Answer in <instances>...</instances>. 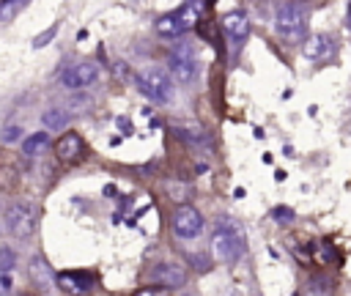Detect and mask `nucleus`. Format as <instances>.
I'll use <instances>...</instances> for the list:
<instances>
[{
  "label": "nucleus",
  "instance_id": "obj_1",
  "mask_svg": "<svg viewBox=\"0 0 351 296\" xmlns=\"http://www.w3.org/2000/svg\"><path fill=\"white\" fill-rule=\"evenodd\" d=\"M203 11H206V0H184L176 11H170V14H165V16L156 19L154 30L159 36H170V38L173 36H181V33L197 27Z\"/></svg>",
  "mask_w": 351,
  "mask_h": 296
},
{
  "label": "nucleus",
  "instance_id": "obj_19",
  "mask_svg": "<svg viewBox=\"0 0 351 296\" xmlns=\"http://www.w3.org/2000/svg\"><path fill=\"white\" fill-rule=\"evenodd\" d=\"M176 132H178L186 143H192V145H197V143H203V145H206V143H208V140H206V134H203L200 129H176Z\"/></svg>",
  "mask_w": 351,
  "mask_h": 296
},
{
  "label": "nucleus",
  "instance_id": "obj_24",
  "mask_svg": "<svg viewBox=\"0 0 351 296\" xmlns=\"http://www.w3.org/2000/svg\"><path fill=\"white\" fill-rule=\"evenodd\" d=\"M14 271H5V269H0V293H11L14 291Z\"/></svg>",
  "mask_w": 351,
  "mask_h": 296
},
{
  "label": "nucleus",
  "instance_id": "obj_6",
  "mask_svg": "<svg viewBox=\"0 0 351 296\" xmlns=\"http://www.w3.org/2000/svg\"><path fill=\"white\" fill-rule=\"evenodd\" d=\"M173 230H176L178 238H195V236H200V230H203L200 211L195 206H186V203L178 206L176 214H173Z\"/></svg>",
  "mask_w": 351,
  "mask_h": 296
},
{
  "label": "nucleus",
  "instance_id": "obj_11",
  "mask_svg": "<svg viewBox=\"0 0 351 296\" xmlns=\"http://www.w3.org/2000/svg\"><path fill=\"white\" fill-rule=\"evenodd\" d=\"M302 52H304V58H307V60L324 63V60H332V58H335V52H337V44H335L329 36L318 33V36H313V38H307V41H304Z\"/></svg>",
  "mask_w": 351,
  "mask_h": 296
},
{
  "label": "nucleus",
  "instance_id": "obj_2",
  "mask_svg": "<svg viewBox=\"0 0 351 296\" xmlns=\"http://www.w3.org/2000/svg\"><path fill=\"white\" fill-rule=\"evenodd\" d=\"M211 252L222 263H233L244 252V230L230 217L217 219V230H214V238H211Z\"/></svg>",
  "mask_w": 351,
  "mask_h": 296
},
{
  "label": "nucleus",
  "instance_id": "obj_18",
  "mask_svg": "<svg viewBox=\"0 0 351 296\" xmlns=\"http://www.w3.org/2000/svg\"><path fill=\"white\" fill-rule=\"evenodd\" d=\"M315 258H318L321 263H332V260H337V252H335V247H332L329 241H321V247L315 249Z\"/></svg>",
  "mask_w": 351,
  "mask_h": 296
},
{
  "label": "nucleus",
  "instance_id": "obj_26",
  "mask_svg": "<svg viewBox=\"0 0 351 296\" xmlns=\"http://www.w3.org/2000/svg\"><path fill=\"white\" fill-rule=\"evenodd\" d=\"M348 22H351V0H348Z\"/></svg>",
  "mask_w": 351,
  "mask_h": 296
},
{
  "label": "nucleus",
  "instance_id": "obj_16",
  "mask_svg": "<svg viewBox=\"0 0 351 296\" xmlns=\"http://www.w3.org/2000/svg\"><path fill=\"white\" fill-rule=\"evenodd\" d=\"M69 121H71V115H69L66 110H60V107H49V110H44V115H41L44 129H66Z\"/></svg>",
  "mask_w": 351,
  "mask_h": 296
},
{
  "label": "nucleus",
  "instance_id": "obj_10",
  "mask_svg": "<svg viewBox=\"0 0 351 296\" xmlns=\"http://www.w3.org/2000/svg\"><path fill=\"white\" fill-rule=\"evenodd\" d=\"M55 153H58L60 162L77 164V162L85 156V143H82V137H80L77 132H66V134L55 143Z\"/></svg>",
  "mask_w": 351,
  "mask_h": 296
},
{
  "label": "nucleus",
  "instance_id": "obj_12",
  "mask_svg": "<svg viewBox=\"0 0 351 296\" xmlns=\"http://www.w3.org/2000/svg\"><path fill=\"white\" fill-rule=\"evenodd\" d=\"M222 30L228 33V38L233 44L241 47L247 41V36H250V19H247V14L244 11H228L222 16Z\"/></svg>",
  "mask_w": 351,
  "mask_h": 296
},
{
  "label": "nucleus",
  "instance_id": "obj_8",
  "mask_svg": "<svg viewBox=\"0 0 351 296\" xmlns=\"http://www.w3.org/2000/svg\"><path fill=\"white\" fill-rule=\"evenodd\" d=\"M151 280L173 291V288H181L186 282V269L178 260H162L151 269Z\"/></svg>",
  "mask_w": 351,
  "mask_h": 296
},
{
  "label": "nucleus",
  "instance_id": "obj_22",
  "mask_svg": "<svg viewBox=\"0 0 351 296\" xmlns=\"http://www.w3.org/2000/svg\"><path fill=\"white\" fill-rule=\"evenodd\" d=\"M167 192H170L173 200H186V197H189V195H186L189 189H186L181 181H167Z\"/></svg>",
  "mask_w": 351,
  "mask_h": 296
},
{
  "label": "nucleus",
  "instance_id": "obj_13",
  "mask_svg": "<svg viewBox=\"0 0 351 296\" xmlns=\"http://www.w3.org/2000/svg\"><path fill=\"white\" fill-rule=\"evenodd\" d=\"M58 285L69 293H88L93 288V274H88V271H63V274H58Z\"/></svg>",
  "mask_w": 351,
  "mask_h": 296
},
{
  "label": "nucleus",
  "instance_id": "obj_14",
  "mask_svg": "<svg viewBox=\"0 0 351 296\" xmlns=\"http://www.w3.org/2000/svg\"><path fill=\"white\" fill-rule=\"evenodd\" d=\"M27 274H30V282L36 285V288H49L52 282H58V274L44 263V258H33L30 260V266H27Z\"/></svg>",
  "mask_w": 351,
  "mask_h": 296
},
{
  "label": "nucleus",
  "instance_id": "obj_5",
  "mask_svg": "<svg viewBox=\"0 0 351 296\" xmlns=\"http://www.w3.org/2000/svg\"><path fill=\"white\" fill-rule=\"evenodd\" d=\"M134 85L151 101H167L173 93V79L159 69H145V71L134 74Z\"/></svg>",
  "mask_w": 351,
  "mask_h": 296
},
{
  "label": "nucleus",
  "instance_id": "obj_3",
  "mask_svg": "<svg viewBox=\"0 0 351 296\" xmlns=\"http://www.w3.org/2000/svg\"><path fill=\"white\" fill-rule=\"evenodd\" d=\"M274 30L285 41H302L307 33V11L296 3H282L274 14Z\"/></svg>",
  "mask_w": 351,
  "mask_h": 296
},
{
  "label": "nucleus",
  "instance_id": "obj_25",
  "mask_svg": "<svg viewBox=\"0 0 351 296\" xmlns=\"http://www.w3.org/2000/svg\"><path fill=\"white\" fill-rule=\"evenodd\" d=\"M55 33H58V25H52V27H49L47 33H41V36H38V38L33 41V47H44V44H49V38H52Z\"/></svg>",
  "mask_w": 351,
  "mask_h": 296
},
{
  "label": "nucleus",
  "instance_id": "obj_4",
  "mask_svg": "<svg viewBox=\"0 0 351 296\" xmlns=\"http://www.w3.org/2000/svg\"><path fill=\"white\" fill-rule=\"evenodd\" d=\"M5 225L16 238H30L38 230V208L33 203H14L5 211Z\"/></svg>",
  "mask_w": 351,
  "mask_h": 296
},
{
  "label": "nucleus",
  "instance_id": "obj_20",
  "mask_svg": "<svg viewBox=\"0 0 351 296\" xmlns=\"http://www.w3.org/2000/svg\"><path fill=\"white\" fill-rule=\"evenodd\" d=\"M271 219L280 222V225H288V222L293 219V208H288V206H274V208H271Z\"/></svg>",
  "mask_w": 351,
  "mask_h": 296
},
{
  "label": "nucleus",
  "instance_id": "obj_21",
  "mask_svg": "<svg viewBox=\"0 0 351 296\" xmlns=\"http://www.w3.org/2000/svg\"><path fill=\"white\" fill-rule=\"evenodd\" d=\"M14 266H16V252H14L11 247H3V249H0V269L14 271Z\"/></svg>",
  "mask_w": 351,
  "mask_h": 296
},
{
  "label": "nucleus",
  "instance_id": "obj_23",
  "mask_svg": "<svg viewBox=\"0 0 351 296\" xmlns=\"http://www.w3.org/2000/svg\"><path fill=\"white\" fill-rule=\"evenodd\" d=\"M22 137V126H16V123H11V126H5L3 132H0V140L3 143H14V140H19Z\"/></svg>",
  "mask_w": 351,
  "mask_h": 296
},
{
  "label": "nucleus",
  "instance_id": "obj_7",
  "mask_svg": "<svg viewBox=\"0 0 351 296\" xmlns=\"http://www.w3.org/2000/svg\"><path fill=\"white\" fill-rule=\"evenodd\" d=\"M96 74H99V69H96L93 60H80V63H71V66L60 74V82H63V88L77 90V88H88V85L96 79Z\"/></svg>",
  "mask_w": 351,
  "mask_h": 296
},
{
  "label": "nucleus",
  "instance_id": "obj_17",
  "mask_svg": "<svg viewBox=\"0 0 351 296\" xmlns=\"http://www.w3.org/2000/svg\"><path fill=\"white\" fill-rule=\"evenodd\" d=\"M30 0H0V22H11L16 14H22V8Z\"/></svg>",
  "mask_w": 351,
  "mask_h": 296
},
{
  "label": "nucleus",
  "instance_id": "obj_9",
  "mask_svg": "<svg viewBox=\"0 0 351 296\" xmlns=\"http://www.w3.org/2000/svg\"><path fill=\"white\" fill-rule=\"evenodd\" d=\"M170 74L176 82L181 85H189L195 79V58L186 47H178L173 55H170Z\"/></svg>",
  "mask_w": 351,
  "mask_h": 296
},
{
  "label": "nucleus",
  "instance_id": "obj_15",
  "mask_svg": "<svg viewBox=\"0 0 351 296\" xmlns=\"http://www.w3.org/2000/svg\"><path fill=\"white\" fill-rule=\"evenodd\" d=\"M47 148H49V134L47 132H36V134L22 140V153L25 156H41Z\"/></svg>",
  "mask_w": 351,
  "mask_h": 296
}]
</instances>
